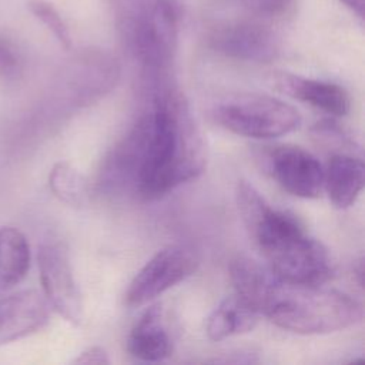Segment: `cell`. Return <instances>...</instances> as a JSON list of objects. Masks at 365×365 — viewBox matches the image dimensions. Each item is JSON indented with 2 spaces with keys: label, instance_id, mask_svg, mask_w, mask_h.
<instances>
[{
  "label": "cell",
  "instance_id": "6da1fadb",
  "mask_svg": "<svg viewBox=\"0 0 365 365\" xmlns=\"http://www.w3.org/2000/svg\"><path fill=\"white\" fill-rule=\"evenodd\" d=\"M235 294L277 327L304 335L329 334L362 319L354 297L322 284H297L278 278L268 267L245 255L230 262Z\"/></svg>",
  "mask_w": 365,
  "mask_h": 365
},
{
  "label": "cell",
  "instance_id": "7a4b0ae2",
  "mask_svg": "<svg viewBox=\"0 0 365 365\" xmlns=\"http://www.w3.org/2000/svg\"><path fill=\"white\" fill-rule=\"evenodd\" d=\"M148 113L150 130L137 195L154 200L197 178L207 155L188 101L178 90L160 84Z\"/></svg>",
  "mask_w": 365,
  "mask_h": 365
},
{
  "label": "cell",
  "instance_id": "3957f363",
  "mask_svg": "<svg viewBox=\"0 0 365 365\" xmlns=\"http://www.w3.org/2000/svg\"><path fill=\"white\" fill-rule=\"evenodd\" d=\"M235 197L250 237L278 278L319 285L331 277L332 267L325 247L294 215L272 208L248 181L238 182Z\"/></svg>",
  "mask_w": 365,
  "mask_h": 365
},
{
  "label": "cell",
  "instance_id": "277c9868",
  "mask_svg": "<svg viewBox=\"0 0 365 365\" xmlns=\"http://www.w3.org/2000/svg\"><path fill=\"white\" fill-rule=\"evenodd\" d=\"M214 118L230 133L258 140L289 134L301 124L295 107L258 93H241L221 100L214 108Z\"/></svg>",
  "mask_w": 365,
  "mask_h": 365
},
{
  "label": "cell",
  "instance_id": "5b68a950",
  "mask_svg": "<svg viewBox=\"0 0 365 365\" xmlns=\"http://www.w3.org/2000/svg\"><path fill=\"white\" fill-rule=\"evenodd\" d=\"M198 267L197 254L185 245L157 251L135 274L125 292L128 307H141L188 278Z\"/></svg>",
  "mask_w": 365,
  "mask_h": 365
},
{
  "label": "cell",
  "instance_id": "8992f818",
  "mask_svg": "<svg viewBox=\"0 0 365 365\" xmlns=\"http://www.w3.org/2000/svg\"><path fill=\"white\" fill-rule=\"evenodd\" d=\"M150 130V113L143 114L104 158L98 187L110 195L135 194Z\"/></svg>",
  "mask_w": 365,
  "mask_h": 365
},
{
  "label": "cell",
  "instance_id": "52a82bcc",
  "mask_svg": "<svg viewBox=\"0 0 365 365\" xmlns=\"http://www.w3.org/2000/svg\"><path fill=\"white\" fill-rule=\"evenodd\" d=\"M37 261L48 305L66 321L78 325L83 321V302L67 250L58 242H46L38 248Z\"/></svg>",
  "mask_w": 365,
  "mask_h": 365
},
{
  "label": "cell",
  "instance_id": "ba28073f",
  "mask_svg": "<svg viewBox=\"0 0 365 365\" xmlns=\"http://www.w3.org/2000/svg\"><path fill=\"white\" fill-rule=\"evenodd\" d=\"M177 10L173 0H155L147 20L135 30L134 47L150 76H161L177 48Z\"/></svg>",
  "mask_w": 365,
  "mask_h": 365
},
{
  "label": "cell",
  "instance_id": "9c48e42d",
  "mask_svg": "<svg viewBox=\"0 0 365 365\" xmlns=\"http://www.w3.org/2000/svg\"><path fill=\"white\" fill-rule=\"evenodd\" d=\"M269 170L274 180L291 195L317 198L324 190V167L301 147H277L269 155Z\"/></svg>",
  "mask_w": 365,
  "mask_h": 365
},
{
  "label": "cell",
  "instance_id": "30bf717a",
  "mask_svg": "<svg viewBox=\"0 0 365 365\" xmlns=\"http://www.w3.org/2000/svg\"><path fill=\"white\" fill-rule=\"evenodd\" d=\"M51 307L43 294L24 289L0 298V345L41 329L50 319Z\"/></svg>",
  "mask_w": 365,
  "mask_h": 365
},
{
  "label": "cell",
  "instance_id": "8fae6325",
  "mask_svg": "<svg viewBox=\"0 0 365 365\" xmlns=\"http://www.w3.org/2000/svg\"><path fill=\"white\" fill-rule=\"evenodd\" d=\"M277 87L285 94L311 104L331 115H345L351 108V100L345 88L339 84L299 77L295 74H279Z\"/></svg>",
  "mask_w": 365,
  "mask_h": 365
},
{
  "label": "cell",
  "instance_id": "7c38bea8",
  "mask_svg": "<svg viewBox=\"0 0 365 365\" xmlns=\"http://www.w3.org/2000/svg\"><path fill=\"white\" fill-rule=\"evenodd\" d=\"M215 47L231 57L267 63L275 58L278 46L271 31L261 26L237 24L215 36Z\"/></svg>",
  "mask_w": 365,
  "mask_h": 365
},
{
  "label": "cell",
  "instance_id": "4fadbf2b",
  "mask_svg": "<svg viewBox=\"0 0 365 365\" xmlns=\"http://www.w3.org/2000/svg\"><path fill=\"white\" fill-rule=\"evenodd\" d=\"M365 182L362 160L349 154H334L324 168V190L336 208H348Z\"/></svg>",
  "mask_w": 365,
  "mask_h": 365
},
{
  "label": "cell",
  "instance_id": "5bb4252c",
  "mask_svg": "<svg viewBox=\"0 0 365 365\" xmlns=\"http://www.w3.org/2000/svg\"><path fill=\"white\" fill-rule=\"evenodd\" d=\"M127 351L145 362H158L170 356L171 339L164 328L158 305L147 308L134 324L127 338Z\"/></svg>",
  "mask_w": 365,
  "mask_h": 365
},
{
  "label": "cell",
  "instance_id": "9a60e30c",
  "mask_svg": "<svg viewBox=\"0 0 365 365\" xmlns=\"http://www.w3.org/2000/svg\"><path fill=\"white\" fill-rule=\"evenodd\" d=\"M259 312L252 308L237 294L222 299L210 314L205 332L211 341H222L232 335H241L252 331L258 321Z\"/></svg>",
  "mask_w": 365,
  "mask_h": 365
},
{
  "label": "cell",
  "instance_id": "2e32d148",
  "mask_svg": "<svg viewBox=\"0 0 365 365\" xmlns=\"http://www.w3.org/2000/svg\"><path fill=\"white\" fill-rule=\"evenodd\" d=\"M30 268V245L13 227L0 228V295L20 284Z\"/></svg>",
  "mask_w": 365,
  "mask_h": 365
},
{
  "label": "cell",
  "instance_id": "e0dca14e",
  "mask_svg": "<svg viewBox=\"0 0 365 365\" xmlns=\"http://www.w3.org/2000/svg\"><path fill=\"white\" fill-rule=\"evenodd\" d=\"M51 192L71 207H81L88 200V182L86 177L70 163L54 164L48 175Z\"/></svg>",
  "mask_w": 365,
  "mask_h": 365
},
{
  "label": "cell",
  "instance_id": "ac0fdd59",
  "mask_svg": "<svg viewBox=\"0 0 365 365\" xmlns=\"http://www.w3.org/2000/svg\"><path fill=\"white\" fill-rule=\"evenodd\" d=\"M29 7L33 11V14L38 17L48 27V30L56 36V38L61 43V46L66 48H70L71 37L66 23L63 21L57 10L51 4L43 0H33L30 1Z\"/></svg>",
  "mask_w": 365,
  "mask_h": 365
},
{
  "label": "cell",
  "instance_id": "d6986e66",
  "mask_svg": "<svg viewBox=\"0 0 365 365\" xmlns=\"http://www.w3.org/2000/svg\"><path fill=\"white\" fill-rule=\"evenodd\" d=\"M244 3L262 14L275 16L285 11L292 0H244Z\"/></svg>",
  "mask_w": 365,
  "mask_h": 365
},
{
  "label": "cell",
  "instance_id": "ffe728a7",
  "mask_svg": "<svg viewBox=\"0 0 365 365\" xmlns=\"http://www.w3.org/2000/svg\"><path fill=\"white\" fill-rule=\"evenodd\" d=\"M73 362L84 365H107L110 364V359L106 349H103L101 346H90L83 351Z\"/></svg>",
  "mask_w": 365,
  "mask_h": 365
},
{
  "label": "cell",
  "instance_id": "44dd1931",
  "mask_svg": "<svg viewBox=\"0 0 365 365\" xmlns=\"http://www.w3.org/2000/svg\"><path fill=\"white\" fill-rule=\"evenodd\" d=\"M16 66V57L13 54V51L0 41V68L7 70Z\"/></svg>",
  "mask_w": 365,
  "mask_h": 365
},
{
  "label": "cell",
  "instance_id": "7402d4cb",
  "mask_svg": "<svg viewBox=\"0 0 365 365\" xmlns=\"http://www.w3.org/2000/svg\"><path fill=\"white\" fill-rule=\"evenodd\" d=\"M346 7H349L354 13H356L361 19L364 17L365 10V0H341Z\"/></svg>",
  "mask_w": 365,
  "mask_h": 365
}]
</instances>
